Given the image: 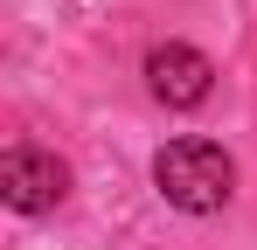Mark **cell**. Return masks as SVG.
<instances>
[{"instance_id":"6da1fadb","label":"cell","mask_w":257,"mask_h":250,"mask_svg":"<svg viewBox=\"0 0 257 250\" xmlns=\"http://www.w3.org/2000/svg\"><path fill=\"white\" fill-rule=\"evenodd\" d=\"M153 188L181 215H215V208L236 195V160L215 139H167L153 153Z\"/></svg>"},{"instance_id":"3957f363","label":"cell","mask_w":257,"mask_h":250,"mask_svg":"<svg viewBox=\"0 0 257 250\" xmlns=\"http://www.w3.org/2000/svg\"><path fill=\"white\" fill-rule=\"evenodd\" d=\"M146 90H153L167 111H195L215 90V63L202 49H188V42H160V49L146 56Z\"/></svg>"},{"instance_id":"7a4b0ae2","label":"cell","mask_w":257,"mask_h":250,"mask_svg":"<svg viewBox=\"0 0 257 250\" xmlns=\"http://www.w3.org/2000/svg\"><path fill=\"white\" fill-rule=\"evenodd\" d=\"M70 195V167L42 153V146H7L0 153V202L21 208V215H42Z\"/></svg>"}]
</instances>
